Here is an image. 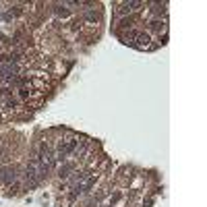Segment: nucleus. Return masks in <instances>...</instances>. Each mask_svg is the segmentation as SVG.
<instances>
[{"label":"nucleus","mask_w":207,"mask_h":207,"mask_svg":"<svg viewBox=\"0 0 207 207\" xmlns=\"http://www.w3.org/2000/svg\"><path fill=\"white\" fill-rule=\"evenodd\" d=\"M147 29L149 31H162V29H166V19H151L149 23H147Z\"/></svg>","instance_id":"39448f33"},{"label":"nucleus","mask_w":207,"mask_h":207,"mask_svg":"<svg viewBox=\"0 0 207 207\" xmlns=\"http://www.w3.org/2000/svg\"><path fill=\"white\" fill-rule=\"evenodd\" d=\"M4 106H6L8 110H13V108H17V106H19V99H17V97H6Z\"/></svg>","instance_id":"9d476101"},{"label":"nucleus","mask_w":207,"mask_h":207,"mask_svg":"<svg viewBox=\"0 0 207 207\" xmlns=\"http://www.w3.org/2000/svg\"><path fill=\"white\" fill-rule=\"evenodd\" d=\"M135 17L133 15H129V17H120V21H118V25H120V29H133V25H135Z\"/></svg>","instance_id":"0eeeda50"},{"label":"nucleus","mask_w":207,"mask_h":207,"mask_svg":"<svg viewBox=\"0 0 207 207\" xmlns=\"http://www.w3.org/2000/svg\"><path fill=\"white\" fill-rule=\"evenodd\" d=\"M77 166H79L77 162H69V159H66V162H62L60 168H58V178H60V180H66L70 174L77 170Z\"/></svg>","instance_id":"7ed1b4c3"},{"label":"nucleus","mask_w":207,"mask_h":207,"mask_svg":"<svg viewBox=\"0 0 207 207\" xmlns=\"http://www.w3.org/2000/svg\"><path fill=\"white\" fill-rule=\"evenodd\" d=\"M54 13L58 15L60 19H69L70 15H73V13H70V8H66V4H56V6H54Z\"/></svg>","instance_id":"6e6552de"},{"label":"nucleus","mask_w":207,"mask_h":207,"mask_svg":"<svg viewBox=\"0 0 207 207\" xmlns=\"http://www.w3.org/2000/svg\"><path fill=\"white\" fill-rule=\"evenodd\" d=\"M83 195V182H77V184L70 186V193H69V203H73V201L77 199V197H81Z\"/></svg>","instance_id":"423d86ee"},{"label":"nucleus","mask_w":207,"mask_h":207,"mask_svg":"<svg viewBox=\"0 0 207 207\" xmlns=\"http://www.w3.org/2000/svg\"><path fill=\"white\" fill-rule=\"evenodd\" d=\"M116 6H118L120 17H129V15H133L135 11H139L143 6V2H135V0H131V2H116Z\"/></svg>","instance_id":"f03ea898"},{"label":"nucleus","mask_w":207,"mask_h":207,"mask_svg":"<svg viewBox=\"0 0 207 207\" xmlns=\"http://www.w3.org/2000/svg\"><path fill=\"white\" fill-rule=\"evenodd\" d=\"M135 41H137L135 46H137L139 50H143V48H147V44L151 41V35H149V33H143V31H139V35L135 37Z\"/></svg>","instance_id":"20e7f679"},{"label":"nucleus","mask_w":207,"mask_h":207,"mask_svg":"<svg viewBox=\"0 0 207 207\" xmlns=\"http://www.w3.org/2000/svg\"><path fill=\"white\" fill-rule=\"evenodd\" d=\"M17 95H19V97H17V99H27V97L31 95V87H21Z\"/></svg>","instance_id":"1a4fd4ad"},{"label":"nucleus","mask_w":207,"mask_h":207,"mask_svg":"<svg viewBox=\"0 0 207 207\" xmlns=\"http://www.w3.org/2000/svg\"><path fill=\"white\" fill-rule=\"evenodd\" d=\"M97 19H99V17H97L93 11H87V13H85V21H89V23H95Z\"/></svg>","instance_id":"9b49d317"},{"label":"nucleus","mask_w":207,"mask_h":207,"mask_svg":"<svg viewBox=\"0 0 207 207\" xmlns=\"http://www.w3.org/2000/svg\"><path fill=\"white\" fill-rule=\"evenodd\" d=\"M19 180V168L17 166H2L0 168V182L2 184H6V186H11V184H15Z\"/></svg>","instance_id":"f257e3e1"},{"label":"nucleus","mask_w":207,"mask_h":207,"mask_svg":"<svg viewBox=\"0 0 207 207\" xmlns=\"http://www.w3.org/2000/svg\"><path fill=\"white\" fill-rule=\"evenodd\" d=\"M13 19H15V17H13L11 13H4V15H2V21H6V23H11Z\"/></svg>","instance_id":"f8f14e48"}]
</instances>
